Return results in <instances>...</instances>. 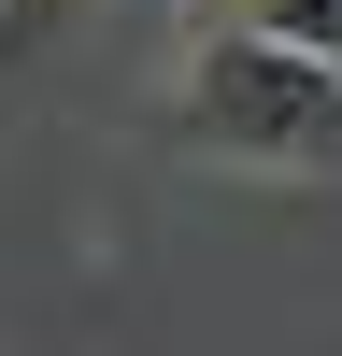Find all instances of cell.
Segmentation results:
<instances>
[{
  "label": "cell",
  "instance_id": "cell-1",
  "mask_svg": "<svg viewBox=\"0 0 342 356\" xmlns=\"http://www.w3.org/2000/svg\"><path fill=\"white\" fill-rule=\"evenodd\" d=\"M186 129L214 143V157L328 171V157H342V57L285 43V29H243V15H200V57H186Z\"/></svg>",
  "mask_w": 342,
  "mask_h": 356
}]
</instances>
